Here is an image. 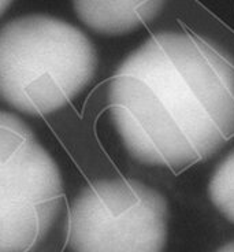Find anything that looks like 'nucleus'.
Instances as JSON below:
<instances>
[{"mask_svg":"<svg viewBox=\"0 0 234 252\" xmlns=\"http://www.w3.org/2000/svg\"><path fill=\"white\" fill-rule=\"evenodd\" d=\"M107 101L134 160L184 169L234 136V59L207 38L162 32L120 63Z\"/></svg>","mask_w":234,"mask_h":252,"instance_id":"f257e3e1","label":"nucleus"},{"mask_svg":"<svg viewBox=\"0 0 234 252\" xmlns=\"http://www.w3.org/2000/svg\"><path fill=\"white\" fill-rule=\"evenodd\" d=\"M96 69L95 45L62 19L25 15L0 29V99L19 113L41 117L63 108Z\"/></svg>","mask_w":234,"mask_h":252,"instance_id":"f03ea898","label":"nucleus"},{"mask_svg":"<svg viewBox=\"0 0 234 252\" xmlns=\"http://www.w3.org/2000/svg\"><path fill=\"white\" fill-rule=\"evenodd\" d=\"M63 180L34 133L0 111V252H32L57 223Z\"/></svg>","mask_w":234,"mask_h":252,"instance_id":"7ed1b4c3","label":"nucleus"},{"mask_svg":"<svg viewBox=\"0 0 234 252\" xmlns=\"http://www.w3.org/2000/svg\"><path fill=\"white\" fill-rule=\"evenodd\" d=\"M169 204L156 189L133 178L89 184L70 206L71 252H163Z\"/></svg>","mask_w":234,"mask_h":252,"instance_id":"20e7f679","label":"nucleus"},{"mask_svg":"<svg viewBox=\"0 0 234 252\" xmlns=\"http://www.w3.org/2000/svg\"><path fill=\"white\" fill-rule=\"evenodd\" d=\"M166 0H73L77 17L90 31L122 36L152 22Z\"/></svg>","mask_w":234,"mask_h":252,"instance_id":"39448f33","label":"nucleus"},{"mask_svg":"<svg viewBox=\"0 0 234 252\" xmlns=\"http://www.w3.org/2000/svg\"><path fill=\"white\" fill-rule=\"evenodd\" d=\"M208 196L216 210L234 223V148L216 164L209 178Z\"/></svg>","mask_w":234,"mask_h":252,"instance_id":"423d86ee","label":"nucleus"},{"mask_svg":"<svg viewBox=\"0 0 234 252\" xmlns=\"http://www.w3.org/2000/svg\"><path fill=\"white\" fill-rule=\"evenodd\" d=\"M216 252H234V241H230L228 244L222 246Z\"/></svg>","mask_w":234,"mask_h":252,"instance_id":"0eeeda50","label":"nucleus"},{"mask_svg":"<svg viewBox=\"0 0 234 252\" xmlns=\"http://www.w3.org/2000/svg\"><path fill=\"white\" fill-rule=\"evenodd\" d=\"M14 0H0V15L6 11L7 8L10 7V4L13 3Z\"/></svg>","mask_w":234,"mask_h":252,"instance_id":"6e6552de","label":"nucleus"}]
</instances>
